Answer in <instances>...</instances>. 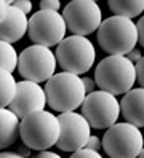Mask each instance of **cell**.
<instances>
[{
  "mask_svg": "<svg viewBox=\"0 0 144 158\" xmlns=\"http://www.w3.org/2000/svg\"><path fill=\"white\" fill-rule=\"evenodd\" d=\"M19 137L31 150L43 152L56 145L59 137V122L53 112L38 110L19 122Z\"/></svg>",
  "mask_w": 144,
  "mask_h": 158,
  "instance_id": "obj_1",
  "label": "cell"
},
{
  "mask_svg": "<svg viewBox=\"0 0 144 158\" xmlns=\"http://www.w3.org/2000/svg\"><path fill=\"white\" fill-rule=\"evenodd\" d=\"M46 104L59 114L75 112V109L82 106L85 99V89L82 78L69 72H59L46 80L43 88Z\"/></svg>",
  "mask_w": 144,
  "mask_h": 158,
  "instance_id": "obj_2",
  "label": "cell"
},
{
  "mask_svg": "<svg viewBox=\"0 0 144 158\" xmlns=\"http://www.w3.org/2000/svg\"><path fill=\"white\" fill-rule=\"evenodd\" d=\"M98 42L109 56H127L138 45L134 21L122 16L106 18L98 27Z\"/></svg>",
  "mask_w": 144,
  "mask_h": 158,
  "instance_id": "obj_3",
  "label": "cell"
},
{
  "mask_svg": "<svg viewBox=\"0 0 144 158\" xmlns=\"http://www.w3.org/2000/svg\"><path fill=\"white\" fill-rule=\"evenodd\" d=\"M94 85L101 91L111 94H125L133 89L136 77H134V64L125 56H107L96 66Z\"/></svg>",
  "mask_w": 144,
  "mask_h": 158,
  "instance_id": "obj_4",
  "label": "cell"
},
{
  "mask_svg": "<svg viewBox=\"0 0 144 158\" xmlns=\"http://www.w3.org/2000/svg\"><path fill=\"white\" fill-rule=\"evenodd\" d=\"M55 58L56 64H59L64 72L80 77L93 67L96 61V50L86 37L71 35L64 37L56 46Z\"/></svg>",
  "mask_w": 144,
  "mask_h": 158,
  "instance_id": "obj_5",
  "label": "cell"
},
{
  "mask_svg": "<svg viewBox=\"0 0 144 158\" xmlns=\"http://www.w3.org/2000/svg\"><path fill=\"white\" fill-rule=\"evenodd\" d=\"M144 139L141 129L127 122L107 128L101 139V148L109 158H136L142 152Z\"/></svg>",
  "mask_w": 144,
  "mask_h": 158,
  "instance_id": "obj_6",
  "label": "cell"
},
{
  "mask_svg": "<svg viewBox=\"0 0 144 158\" xmlns=\"http://www.w3.org/2000/svg\"><path fill=\"white\" fill-rule=\"evenodd\" d=\"M56 58L51 48L40 45H31L18 54V66L21 77L27 81L40 85L42 81L50 80L56 70Z\"/></svg>",
  "mask_w": 144,
  "mask_h": 158,
  "instance_id": "obj_7",
  "label": "cell"
},
{
  "mask_svg": "<svg viewBox=\"0 0 144 158\" xmlns=\"http://www.w3.org/2000/svg\"><path fill=\"white\" fill-rule=\"evenodd\" d=\"M82 115L90 128L107 129L117 123L120 115V104L117 98L106 91H91L82 102Z\"/></svg>",
  "mask_w": 144,
  "mask_h": 158,
  "instance_id": "obj_8",
  "label": "cell"
},
{
  "mask_svg": "<svg viewBox=\"0 0 144 158\" xmlns=\"http://www.w3.org/2000/svg\"><path fill=\"white\" fill-rule=\"evenodd\" d=\"M63 19L72 35L86 37L98 31L103 23V11L94 0H72L64 6Z\"/></svg>",
  "mask_w": 144,
  "mask_h": 158,
  "instance_id": "obj_9",
  "label": "cell"
},
{
  "mask_svg": "<svg viewBox=\"0 0 144 158\" xmlns=\"http://www.w3.org/2000/svg\"><path fill=\"white\" fill-rule=\"evenodd\" d=\"M27 34L35 45L40 46H58L66 37V24L61 13L38 10L27 19Z\"/></svg>",
  "mask_w": 144,
  "mask_h": 158,
  "instance_id": "obj_10",
  "label": "cell"
},
{
  "mask_svg": "<svg viewBox=\"0 0 144 158\" xmlns=\"http://www.w3.org/2000/svg\"><path fill=\"white\" fill-rule=\"evenodd\" d=\"M59 122V137L56 147L63 152H77L85 147L88 137L91 136V128L82 114L66 112L58 115Z\"/></svg>",
  "mask_w": 144,
  "mask_h": 158,
  "instance_id": "obj_11",
  "label": "cell"
},
{
  "mask_svg": "<svg viewBox=\"0 0 144 158\" xmlns=\"http://www.w3.org/2000/svg\"><path fill=\"white\" fill-rule=\"evenodd\" d=\"M45 106H46L45 91L38 83L27 80L16 81V91L8 109L19 120H23L24 117L34 112H38V110H45Z\"/></svg>",
  "mask_w": 144,
  "mask_h": 158,
  "instance_id": "obj_12",
  "label": "cell"
},
{
  "mask_svg": "<svg viewBox=\"0 0 144 158\" xmlns=\"http://www.w3.org/2000/svg\"><path fill=\"white\" fill-rule=\"evenodd\" d=\"M27 32V16L18 8L8 5L5 19L0 24V40L7 43L19 42Z\"/></svg>",
  "mask_w": 144,
  "mask_h": 158,
  "instance_id": "obj_13",
  "label": "cell"
},
{
  "mask_svg": "<svg viewBox=\"0 0 144 158\" xmlns=\"http://www.w3.org/2000/svg\"><path fill=\"white\" fill-rule=\"evenodd\" d=\"M120 104V114L125 117L127 123L141 128L144 126V89L133 88L125 93Z\"/></svg>",
  "mask_w": 144,
  "mask_h": 158,
  "instance_id": "obj_14",
  "label": "cell"
},
{
  "mask_svg": "<svg viewBox=\"0 0 144 158\" xmlns=\"http://www.w3.org/2000/svg\"><path fill=\"white\" fill-rule=\"evenodd\" d=\"M19 120L10 109H0V150L13 145L19 137Z\"/></svg>",
  "mask_w": 144,
  "mask_h": 158,
  "instance_id": "obj_15",
  "label": "cell"
},
{
  "mask_svg": "<svg viewBox=\"0 0 144 158\" xmlns=\"http://www.w3.org/2000/svg\"><path fill=\"white\" fill-rule=\"evenodd\" d=\"M107 5L114 16H122L127 18V19L139 16L144 10L142 0H109Z\"/></svg>",
  "mask_w": 144,
  "mask_h": 158,
  "instance_id": "obj_16",
  "label": "cell"
},
{
  "mask_svg": "<svg viewBox=\"0 0 144 158\" xmlns=\"http://www.w3.org/2000/svg\"><path fill=\"white\" fill-rule=\"evenodd\" d=\"M16 91L15 75L0 69V109H7Z\"/></svg>",
  "mask_w": 144,
  "mask_h": 158,
  "instance_id": "obj_17",
  "label": "cell"
},
{
  "mask_svg": "<svg viewBox=\"0 0 144 158\" xmlns=\"http://www.w3.org/2000/svg\"><path fill=\"white\" fill-rule=\"evenodd\" d=\"M18 66V53L13 45L0 40V69L13 73Z\"/></svg>",
  "mask_w": 144,
  "mask_h": 158,
  "instance_id": "obj_18",
  "label": "cell"
},
{
  "mask_svg": "<svg viewBox=\"0 0 144 158\" xmlns=\"http://www.w3.org/2000/svg\"><path fill=\"white\" fill-rule=\"evenodd\" d=\"M134 77H136V83L139 88L144 85V58H141L138 62H134Z\"/></svg>",
  "mask_w": 144,
  "mask_h": 158,
  "instance_id": "obj_19",
  "label": "cell"
},
{
  "mask_svg": "<svg viewBox=\"0 0 144 158\" xmlns=\"http://www.w3.org/2000/svg\"><path fill=\"white\" fill-rule=\"evenodd\" d=\"M10 5L18 8L19 11H23L26 16L27 13L32 11V2H29V0H15V2H10Z\"/></svg>",
  "mask_w": 144,
  "mask_h": 158,
  "instance_id": "obj_20",
  "label": "cell"
},
{
  "mask_svg": "<svg viewBox=\"0 0 144 158\" xmlns=\"http://www.w3.org/2000/svg\"><path fill=\"white\" fill-rule=\"evenodd\" d=\"M83 148H86V150H91V152H98V153H99V150H101V139H99L98 136H90Z\"/></svg>",
  "mask_w": 144,
  "mask_h": 158,
  "instance_id": "obj_21",
  "label": "cell"
},
{
  "mask_svg": "<svg viewBox=\"0 0 144 158\" xmlns=\"http://www.w3.org/2000/svg\"><path fill=\"white\" fill-rule=\"evenodd\" d=\"M61 3L58 0H42L40 2V10H46V11H58L59 13Z\"/></svg>",
  "mask_w": 144,
  "mask_h": 158,
  "instance_id": "obj_22",
  "label": "cell"
},
{
  "mask_svg": "<svg viewBox=\"0 0 144 158\" xmlns=\"http://www.w3.org/2000/svg\"><path fill=\"white\" fill-rule=\"evenodd\" d=\"M69 158H103V156L98 152H91V150H86V148H82V150L74 152Z\"/></svg>",
  "mask_w": 144,
  "mask_h": 158,
  "instance_id": "obj_23",
  "label": "cell"
},
{
  "mask_svg": "<svg viewBox=\"0 0 144 158\" xmlns=\"http://www.w3.org/2000/svg\"><path fill=\"white\" fill-rule=\"evenodd\" d=\"M136 26V34H138V43L144 45V18H139L138 23H134Z\"/></svg>",
  "mask_w": 144,
  "mask_h": 158,
  "instance_id": "obj_24",
  "label": "cell"
},
{
  "mask_svg": "<svg viewBox=\"0 0 144 158\" xmlns=\"http://www.w3.org/2000/svg\"><path fill=\"white\" fill-rule=\"evenodd\" d=\"M82 78V85H83V89H85V94H90L91 91H94V80L90 78V77H80Z\"/></svg>",
  "mask_w": 144,
  "mask_h": 158,
  "instance_id": "obj_25",
  "label": "cell"
},
{
  "mask_svg": "<svg viewBox=\"0 0 144 158\" xmlns=\"http://www.w3.org/2000/svg\"><path fill=\"white\" fill-rule=\"evenodd\" d=\"M125 58H127L130 62H133V64H134V62H138V61L142 58V54H141V51H139L138 48H134V50H131V51H130Z\"/></svg>",
  "mask_w": 144,
  "mask_h": 158,
  "instance_id": "obj_26",
  "label": "cell"
},
{
  "mask_svg": "<svg viewBox=\"0 0 144 158\" xmlns=\"http://www.w3.org/2000/svg\"><path fill=\"white\" fill-rule=\"evenodd\" d=\"M32 158H63V156L58 155V153H55V152H50V150H43V152L35 153Z\"/></svg>",
  "mask_w": 144,
  "mask_h": 158,
  "instance_id": "obj_27",
  "label": "cell"
},
{
  "mask_svg": "<svg viewBox=\"0 0 144 158\" xmlns=\"http://www.w3.org/2000/svg\"><path fill=\"white\" fill-rule=\"evenodd\" d=\"M10 2H5V0H0V24L5 19V15H7V8H8Z\"/></svg>",
  "mask_w": 144,
  "mask_h": 158,
  "instance_id": "obj_28",
  "label": "cell"
},
{
  "mask_svg": "<svg viewBox=\"0 0 144 158\" xmlns=\"http://www.w3.org/2000/svg\"><path fill=\"white\" fill-rule=\"evenodd\" d=\"M16 153H18L19 156H23V158H27L29 155H31V148H27V147L23 144L21 147L18 148V152H16Z\"/></svg>",
  "mask_w": 144,
  "mask_h": 158,
  "instance_id": "obj_29",
  "label": "cell"
},
{
  "mask_svg": "<svg viewBox=\"0 0 144 158\" xmlns=\"http://www.w3.org/2000/svg\"><path fill=\"white\" fill-rule=\"evenodd\" d=\"M0 158H23L16 152H0Z\"/></svg>",
  "mask_w": 144,
  "mask_h": 158,
  "instance_id": "obj_30",
  "label": "cell"
},
{
  "mask_svg": "<svg viewBox=\"0 0 144 158\" xmlns=\"http://www.w3.org/2000/svg\"><path fill=\"white\" fill-rule=\"evenodd\" d=\"M136 158H144V152H141V153H139V155H138Z\"/></svg>",
  "mask_w": 144,
  "mask_h": 158,
  "instance_id": "obj_31",
  "label": "cell"
}]
</instances>
